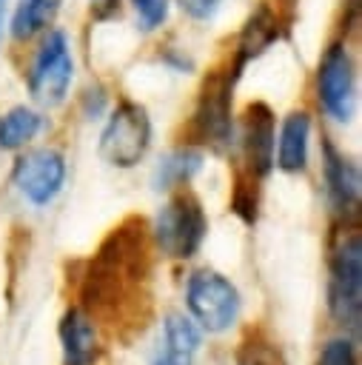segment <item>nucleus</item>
<instances>
[{
    "instance_id": "obj_1",
    "label": "nucleus",
    "mask_w": 362,
    "mask_h": 365,
    "mask_svg": "<svg viewBox=\"0 0 362 365\" xmlns=\"http://www.w3.org/2000/svg\"><path fill=\"white\" fill-rule=\"evenodd\" d=\"M151 231L143 217L123 220L88 259L80 279L83 311L114 331H143L148 314Z\"/></svg>"
},
{
    "instance_id": "obj_2",
    "label": "nucleus",
    "mask_w": 362,
    "mask_h": 365,
    "mask_svg": "<svg viewBox=\"0 0 362 365\" xmlns=\"http://www.w3.org/2000/svg\"><path fill=\"white\" fill-rule=\"evenodd\" d=\"M328 308L331 317L351 328L353 336H359L362 322V237L356 228H348L339 234L333 251H331V279H328Z\"/></svg>"
},
{
    "instance_id": "obj_3",
    "label": "nucleus",
    "mask_w": 362,
    "mask_h": 365,
    "mask_svg": "<svg viewBox=\"0 0 362 365\" xmlns=\"http://www.w3.org/2000/svg\"><path fill=\"white\" fill-rule=\"evenodd\" d=\"M151 234L165 257H171V259L194 257L208 234V217H205L197 194H191L188 188L174 194L165 202V208L157 214Z\"/></svg>"
},
{
    "instance_id": "obj_4",
    "label": "nucleus",
    "mask_w": 362,
    "mask_h": 365,
    "mask_svg": "<svg viewBox=\"0 0 362 365\" xmlns=\"http://www.w3.org/2000/svg\"><path fill=\"white\" fill-rule=\"evenodd\" d=\"M151 145V117L140 103H120L100 134V157L114 168L137 165Z\"/></svg>"
},
{
    "instance_id": "obj_5",
    "label": "nucleus",
    "mask_w": 362,
    "mask_h": 365,
    "mask_svg": "<svg viewBox=\"0 0 362 365\" xmlns=\"http://www.w3.org/2000/svg\"><path fill=\"white\" fill-rule=\"evenodd\" d=\"M185 305H188L191 317L208 334H222V331H228L237 322V314H239V291L219 271L200 268V271H194L188 277Z\"/></svg>"
},
{
    "instance_id": "obj_6",
    "label": "nucleus",
    "mask_w": 362,
    "mask_h": 365,
    "mask_svg": "<svg viewBox=\"0 0 362 365\" xmlns=\"http://www.w3.org/2000/svg\"><path fill=\"white\" fill-rule=\"evenodd\" d=\"M237 74H239V66H234V71H217L202 83L200 100L188 125V134L194 137V143H205L211 148H225L231 143V134H234L231 91H234Z\"/></svg>"
},
{
    "instance_id": "obj_7",
    "label": "nucleus",
    "mask_w": 362,
    "mask_h": 365,
    "mask_svg": "<svg viewBox=\"0 0 362 365\" xmlns=\"http://www.w3.org/2000/svg\"><path fill=\"white\" fill-rule=\"evenodd\" d=\"M71 74H74V60L68 51V40L63 31H48V37L43 40L31 74H29V91L40 106H60L68 94L71 86Z\"/></svg>"
},
{
    "instance_id": "obj_8",
    "label": "nucleus",
    "mask_w": 362,
    "mask_h": 365,
    "mask_svg": "<svg viewBox=\"0 0 362 365\" xmlns=\"http://www.w3.org/2000/svg\"><path fill=\"white\" fill-rule=\"evenodd\" d=\"M11 180L29 202L46 205L60 194L66 182V160L54 148H34L14 163Z\"/></svg>"
},
{
    "instance_id": "obj_9",
    "label": "nucleus",
    "mask_w": 362,
    "mask_h": 365,
    "mask_svg": "<svg viewBox=\"0 0 362 365\" xmlns=\"http://www.w3.org/2000/svg\"><path fill=\"white\" fill-rule=\"evenodd\" d=\"M316 91H319V103L322 108L345 123L351 120V108H353V60L348 54V48L342 43H333L322 63H319V77H316Z\"/></svg>"
},
{
    "instance_id": "obj_10",
    "label": "nucleus",
    "mask_w": 362,
    "mask_h": 365,
    "mask_svg": "<svg viewBox=\"0 0 362 365\" xmlns=\"http://www.w3.org/2000/svg\"><path fill=\"white\" fill-rule=\"evenodd\" d=\"M276 145V117L265 103H251L242 114V154L248 171L265 177L274 165Z\"/></svg>"
},
{
    "instance_id": "obj_11",
    "label": "nucleus",
    "mask_w": 362,
    "mask_h": 365,
    "mask_svg": "<svg viewBox=\"0 0 362 365\" xmlns=\"http://www.w3.org/2000/svg\"><path fill=\"white\" fill-rule=\"evenodd\" d=\"M322 154H325V185H328V200L333 205L336 214H342V220L348 222V217L359 214V194H362V180H359V168L345 160L331 143H322Z\"/></svg>"
},
{
    "instance_id": "obj_12",
    "label": "nucleus",
    "mask_w": 362,
    "mask_h": 365,
    "mask_svg": "<svg viewBox=\"0 0 362 365\" xmlns=\"http://www.w3.org/2000/svg\"><path fill=\"white\" fill-rule=\"evenodd\" d=\"M60 342L66 365H94L100 356L94 319L83 308H68L60 319Z\"/></svg>"
},
{
    "instance_id": "obj_13",
    "label": "nucleus",
    "mask_w": 362,
    "mask_h": 365,
    "mask_svg": "<svg viewBox=\"0 0 362 365\" xmlns=\"http://www.w3.org/2000/svg\"><path fill=\"white\" fill-rule=\"evenodd\" d=\"M200 351V331L182 314H168L162 322V348L154 356V365H191Z\"/></svg>"
},
{
    "instance_id": "obj_14",
    "label": "nucleus",
    "mask_w": 362,
    "mask_h": 365,
    "mask_svg": "<svg viewBox=\"0 0 362 365\" xmlns=\"http://www.w3.org/2000/svg\"><path fill=\"white\" fill-rule=\"evenodd\" d=\"M308 137H311V117H308V111H291L282 120L279 145H276L274 163L282 171H288V174L305 171V165H308Z\"/></svg>"
},
{
    "instance_id": "obj_15",
    "label": "nucleus",
    "mask_w": 362,
    "mask_h": 365,
    "mask_svg": "<svg viewBox=\"0 0 362 365\" xmlns=\"http://www.w3.org/2000/svg\"><path fill=\"white\" fill-rule=\"evenodd\" d=\"M274 40H276V17H274V11H271L268 6H262V9H257V11L248 17V23H245V29H242V34H239L237 66L242 68L251 57L262 54Z\"/></svg>"
},
{
    "instance_id": "obj_16",
    "label": "nucleus",
    "mask_w": 362,
    "mask_h": 365,
    "mask_svg": "<svg viewBox=\"0 0 362 365\" xmlns=\"http://www.w3.org/2000/svg\"><path fill=\"white\" fill-rule=\"evenodd\" d=\"M200 168H202V154L197 148H191V145L174 148V151H168L157 163L154 188L157 191H165V188H174V185H185Z\"/></svg>"
},
{
    "instance_id": "obj_17",
    "label": "nucleus",
    "mask_w": 362,
    "mask_h": 365,
    "mask_svg": "<svg viewBox=\"0 0 362 365\" xmlns=\"http://www.w3.org/2000/svg\"><path fill=\"white\" fill-rule=\"evenodd\" d=\"M63 0H17L14 17H11V37L29 40L37 31L48 29L60 11Z\"/></svg>"
},
{
    "instance_id": "obj_18",
    "label": "nucleus",
    "mask_w": 362,
    "mask_h": 365,
    "mask_svg": "<svg viewBox=\"0 0 362 365\" xmlns=\"http://www.w3.org/2000/svg\"><path fill=\"white\" fill-rule=\"evenodd\" d=\"M43 128V117L26 106H14L0 117V148L11 151L34 140V134Z\"/></svg>"
},
{
    "instance_id": "obj_19",
    "label": "nucleus",
    "mask_w": 362,
    "mask_h": 365,
    "mask_svg": "<svg viewBox=\"0 0 362 365\" xmlns=\"http://www.w3.org/2000/svg\"><path fill=\"white\" fill-rule=\"evenodd\" d=\"M237 365H288V359L265 331H248L237 348Z\"/></svg>"
},
{
    "instance_id": "obj_20",
    "label": "nucleus",
    "mask_w": 362,
    "mask_h": 365,
    "mask_svg": "<svg viewBox=\"0 0 362 365\" xmlns=\"http://www.w3.org/2000/svg\"><path fill=\"white\" fill-rule=\"evenodd\" d=\"M257 174L245 171V174H237V182H234V197H231V211L242 220V222H257V205H259V191H257Z\"/></svg>"
},
{
    "instance_id": "obj_21",
    "label": "nucleus",
    "mask_w": 362,
    "mask_h": 365,
    "mask_svg": "<svg viewBox=\"0 0 362 365\" xmlns=\"http://www.w3.org/2000/svg\"><path fill=\"white\" fill-rule=\"evenodd\" d=\"M137 9V17L143 23L145 31L162 26V20L168 17V0H131Z\"/></svg>"
},
{
    "instance_id": "obj_22",
    "label": "nucleus",
    "mask_w": 362,
    "mask_h": 365,
    "mask_svg": "<svg viewBox=\"0 0 362 365\" xmlns=\"http://www.w3.org/2000/svg\"><path fill=\"white\" fill-rule=\"evenodd\" d=\"M319 365H356L353 342L351 339H331L319 354Z\"/></svg>"
},
{
    "instance_id": "obj_23",
    "label": "nucleus",
    "mask_w": 362,
    "mask_h": 365,
    "mask_svg": "<svg viewBox=\"0 0 362 365\" xmlns=\"http://www.w3.org/2000/svg\"><path fill=\"white\" fill-rule=\"evenodd\" d=\"M177 6L194 20H208L219 9V0H177Z\"/></svg>"
},
{
    "instance_id": "obj_24",
    "label": "nucleus",
    "mask_w": 362,
    "mask_h": 365,
    "mask_svg": "<svg viewBox=\"0 0 362 365\" xmlns=\"http://www.w3.org/2000/svg\"><path fill=\"white\" fill-rule=\"evenodd\" d=\"M103 103H105V94H103V88H100L97 100H94V91H86V114H88V117L100 114V111H103Z\"/></svg>"
},
{
    "instance_id": "obj_25",
    "label": "nucleus",
    "mask_w": 362,
    "mask_h": 365,
    "mask_svg": "<svg viewBox=\"0 0 362 365\" xmlns=\"http://www.w3.org/2000/svg\"><path fill=\"white\" fill-rule=\"evenodd\" d=\"M91 9L97 17H108L117 9V0H91Z\"/></svg>"
},
{
    "instance_id": "obj_26",
    "label": "nucleus",
    "mask_w": 362,
    "mask_h": 365,
    "mask_svg": "<svg viewBox=\"0 0 362 365\" xmlns=\"http://www.w3.org/2000/svg\"><path fill=\"white\" fill-rule=\"evenodd\" d=\"M3 11H6V0H0V31H3Z\"/></svg>"
}]
</instances>
